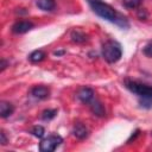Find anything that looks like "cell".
Here are the masks:
<instances>
[{
  "mask_svg": "<svg viewBox=\"0 0 152 152\" xmlns=\"http://www.w3.org/2000/svg\"><path fill=\"white\" fill-rule=\"evenodd\" d=\"M125 84L128 90H131L133 94L138 95L139 103L141 107H144V108L152 107V87H148L144 83L132 81V80H126Z\"/></svg>",
  "mask_w": 152,
  "mask_h": 152,
  "instance_id": "obj_2",
  "label": "cell"
},
{
  "mask_svg": "<svg viewBox=\"0 0 152 152\" xmlns=\"http://www.w3.org/2000/svg\"><path fill=\"white\" fill-rule=\"evenodd\" d=\"M72 134H74L75 138H77L80 140H83L89 135V131H88L86 125H83L82 122H77L72 128Z\"/></svg>",
  "mask_w": 152,
  "mask_h": 152,
  "instance_id": "obj_8",
  "label": "cell"
},
{
  "mask_svg": "<svg viewBox=\"0 0 152 152\" xmlns=\"http://www.w3.org/2000/svg\"><path fill=\"white\" fill-rule=\"evenodd\" d=\"M7 65H8L7 61H6L5 58H2V59H1V65H0V66H1V71H4V70L7 68Z\"/></svg>",
  "mask_w": 152,
  "mask_h": 152,
  "instance_id": "obj_20",
  "label": "cell"
},
{
  "mask_svg": "<svg viewBox=\"0 0 152 152\" xmlns=\"http://www.w3.org/2000/svg\"><path fill=\"white\" fill-rule=\"evenodd\" d=\"M77 99L82 102V103H86V104H89L91 102V100L94 99L95 96V93L91 88L89 87H82L81 89H78L77 94H76Z\"/></svg>",
  "mask_w": 152,
  "mask_h": 152,
  "instance_id": "obj_5",
  "label": "cell"
},
{
  "mask_svg": "<svg viewBox=\"0 0 152 152\" xmlns=\"http://www.w3.org/2000/svg\"><path fill=\"white\" fill-rule=\"evenodd\" d=\"M0 135H1V145H6L7 144V137H6V133L4 132V131H1V133H0Z\"/></svg>",
  "mask_w": 152,
  "mask_h": 152,
  "instance_id": "obj_19",
  "label": "cell"
},
{
  "mask_svg": "<svg viewBox=\"0 0 152 152\" xmlns=\"http://www.w3.org/2000/svg\"><path fill=\"white\" fill-rule=\"evenodd\" d=\"M63 142V138L59 134H51L48 138H44L39 142V150L42 152H52Z\"/></svg>",
  "mask_w": 152,
  "mask_h": 152,
  "instance_id": "obj_4",
  "label": "cell"
},
{
  "mask_svg": "<svg viewBox=\"0 0 152 152\" xmlns=\"http://www.w3.org/2000/svg\"><path fill=\"white\" fill-rule=\"evenodd\" d=\"M137 17H138L140 20H146V19L148 18V12H147L145 8H140V10H138Z\"/></svg>",
  "mask_w": 152,
  "mask_h": 152,
  "instance_id": "obj_17",
  "label": "cell"
},
{
  "mask_svg": "<svg viewBox=\"0 0 152 152\" xmlns=\"http://www.w3.org/2000/svg\"><path fill=\"white\" fill-rule=\"evenodd\" d=\"M31 95L38 100H45L50 95V90L45 86H36L31 89Z\"/></svg>",
  "mask_w": 152,
  "mask_h": 152,
  "instance_id": "obj_7",
  "label": "cell"
},
{
  "mask_svg": "<svg viewBox=\"0 0 152 152\" xmlns=\"http://www.w3.org/2000/svg\"><path fill=\"white\" fill-rule=\"evenodd\" d=\"M70 38L74 43H77V44H81V43H84L87 42L88 37L84 32L80 31V30H74L71 33H70Z\"/></svg>",
  "mask_w": 152,
  "mask_h": 152,
  "instance_id": "obj_11",
  "label": "cell"
},
{
  "mask_svg": "<svg viewBox=\"0 0 152 152\" xmlns=\"http://www.w3.org/2000/svg\"><path fill=\"white\" fill-rule=\"evenodd\" d=\"M122 56L121 45L115 40H107L102 45V57L106 62L113 64L116 63Z\"/></svg>",
  "mask_w": 152,
  "mask_h": 152,
  "instance_id": "obj_3",
  "label": "cell"
},
{
  "mask_svg": "<svg viewBox=\"0 0 152 152\" xmlns=\"http://www.w3.org/2000/svg\"><path fill=\"white\" fill-rule=\"evenodd\" d=\"M57 114V109H45L43 113H42V119L45 120V121H49L51 119H53Z\"/></svg>",
  "mask_w": 152,
  "mask_h": 152,
  "instance_id": "obj_16",
  "label": "cell"
},
{
  "mask_svg": "<svg viewBox=\"0 0 152 152\" xmlns=\"http://www.w3.org/2000/svg\"><path fill=\"white\" fill-rule=\"evenodd\" d=\"M89 107H90V110L93 112L94 115H96V116H104L106 115L104 107H103V104L99 100L93 99L91 102L89 103Z\"/></svg>",
  "mask_w": 152,
  "mask_h": 152,
  "instance_id": "obj_9",
  "label": "cell"
},
{
  "mask_svg": "<svg viewBox=\"0 0 152 152\" xmlns=\"http://www.w3.org/2000/svg\"><path fill=\"white\" fill-rule=\"evenodd\" d=\"M138 134H139V129H137V131L134 132V134H132V135H131V138H129V139L127 140V142H131V140H132V139L134 140V139H135V137H137Z\"/></svg>",
  "mask_w": 152,
  "mask_h": 152,
  "instance_id": "obj_21",
  "label": "cell"
},
{
  "mask_svg": "<svg viewBox=\"0 0 152 152\" xmlns=\"http://www.w3.org/2000/svg\"><path fill=\"white\" fill-rule=\"evenodd\" d=\"M142 0H122V5L127 10H135L141 5Z\"/></svg>",
  "mask_w": 152,
  "mask_h": 152,
  "instance_id": "obj_14",
  "label": "cell"
},
{
  "mask_svg": "<svg viewBox=\"0 0 152 152\" xmlns=\"http://www.w3.org/2000/svg\"><path fill=\"white\" fill-rule=\"evenodd\" d=\"M144 53L147 57H152V42H150L145 48H144Z\"/></svg>",
  "mask_w": 152,
  "mask_h": 152,
  "instance_id": "obj_18",
  "label": "cell"
},
{
  "mask_svg": "<svg viewBox=\"0 0 152 152\" xmlns=\"http://www.w3.org/2000/svg\"><path fill=\"white\" fill-rule=\"evenodd\" d=\"M31 134H32L33 137L38 138V139H42V138L44 137V134H45V129H44L43 126L37 125V126H34V127L31 129Z\"/></svg>",
  "mask_w": 152,
  "mask_h": 152,
  "instance_id": "obj_15",
  "label": "cell"
},
{
  "mask_svg": "<svg viewBox=\"0 0 152 152\" xmlns=\"http://www.w3.org/2000/svg\"><path fill=\"white\" fill-rule=\"evenodd\" d=\"M33 27V24L28 20H20L12 25V32L15 34H23L28 32Z\"/></svg>",
  "mask_w": 152,
  "mask_h": 152,
  "instance_id": "obj_6",
  "label": "cell"
},
{
  "mask_svg": "<svg viewBox=\"0 0 152 152\" xmlns=\"http://www.w3.org/2000/svg\"><path fill=\"white\" fill-rule=\"evenodd\" d=\"M14 112V106L7 101H1L0 102V115L2 119H6L11 116Z\"/></svg>",
  "mask_w": 152,
  "mask_h": 152,
  "instance_id": "obj_10",
  "label": "cell"
},
{
  "mask_svg": "<svg viewBox=\"0 0 152 152\" xmlns=\"http://www.w3.org/2000/svg\"><path fill=\"white\" fill-rule=\"evenodd\" d=\"M88 2L90 5L91 10L99 17H101L102 19L108 20L110 23H115L121 27H127L128 26L126 18H124L121 14H119L110 5H108L106 2H102L100 0H88Z\"/></svg>",
  "mask_w": 152,
  "mask_h": 152,
  "instance_id": "obj_1",
  "label": "cell"
},
{
  "mask_svg": "<svg viewBox=\"0 0 152 152\" xmlns=\"http://www.w3.org/2000/svg\"><path fill=\"white\" fill-rule=\"evenodd\" d=\"M37 6L43 11H52L56 7L55 0H37Z\"/></svg>",
  "mask_w": 152,
  "mask_h": 152,
  "instance_id": "obj_13",
  "label": "cell"
},
{
  "mask_svg": "<svg viewBox=\"0 0 152 152\" xmlns=\"http://www.w3.org/2000/svg\"><path fill=\"white\" fill-rule=\"evenodd\" d=\"M45 57H46V55H45V52L42 51V50H34V51H32V52L28 55V59H30V62H32V63H39V62L44 61Z\"/></svg>",
  "mask_w": 152,
  "mask_h": 152,
  "instance_id": "obj_12",
  "label": "cell"
}]
</instances>
